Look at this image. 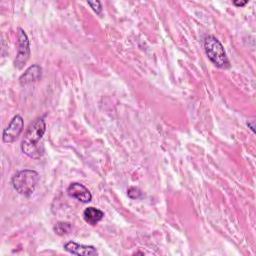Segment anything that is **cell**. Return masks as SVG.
<instances>
[{
  "mask_svg": "<svg viewBox=\"0 0 256 256\" xmlns=\"http://www.w3.org/2000/svg\"><path fill=\"white\" fill-rule=\"evenodd\" d=\"M71 228H72V225L71 223L69 222H64V221H59L57 222L53 229H54V232L57 234V235H65L67 233H69L71 231Z\"/></svg>",
  "mask_w": 256,
  "mask_h": 256,
  "instance_id": "obj_10",
  "label": "cell"
},
{
  "mask_svg": "<svg viewBox=\"0 0 256 256\" xmlns=\"http://www.w3.org/2000/svg\"><path fill=\"white\" fill-rule=\"evenodd\" d=\"M203 45L207 57L215 66L224 69L230 66L224 47L215 36H206L204 38Z\"/></svg>",
  "mask_w": 256,
  "mask_h": 256,
  "instance_id": "obj_3",
  "label": "cell"
},
{
  "mask_svg": "<svg viewBox=\"0 0 256 256\" xmlns=\"http://www.w3.org/2000/svg\"><path fill=\"white\" fill-rule=\"evenodd\" d=\"M23 125H24L23 118L20 115H15L12 118L9 125L3 130V135H2L3 142L5 143L14 142L21 134L23 130Z\"/></svg>",
  "mask_w": 256,
  "mask_h": 256,
  "instance_id": "obj_5",
  "label": "cell"
},
{
  "mask_svg": "<svg viewBox=\"0 0 256 256\" xmlns=\"http://www.w3.org/2000/svg\"><path fill=\"white\" fill-rule=\"evenodd\" d=\"M64 250L73 255L79 256H95L98 255V251L94 246L79 244L74 241H69L64 244Z\"/></svg>",
  "mask_w": 256,
  "mask_h": 256,
  "instance_id": "obj_7",
  "label": "cell"
},
{
  "mask_svg": "<svg viewBox=\"0 0 256 256\" xmlns=\"http://www.w3.org/2000/svg\"><path fill=\"white\" fill-rule=\"evenodd\" d=\"M247 3H248L247 0H245V1H233V4H234L235 6H237V7H242V6L246 5Z\"/></svg>",
  "mask_w": 256,
  "mask_h": 256,
  "instance_id": "obj_13",
  "label": "cell"
},
{
  "mask_svg": "<svg viewBox=\"0 0 256 256\" xmlns=\"http://www.w3.org/2000/svg\"><path fill=\"white\" fill-rule=\"evenodd\" d=\"M41 75H42V68L39 65L34 64V65L29 66L25 70V72L20 76L19 82L23 86L28 85L30 83H33V82L39 80L41 78Z\"/></svg>",
  "mask_w": 256,
  "mask_h": 256,
  "instance_id": "obj_8",
  "label": "cell"
},
{
  "mask_svg": "<svg viewBox=\"0 0 256 256\" xmlns=\"http://www.w3.org/2000/svg\"><path fill=\"white\" fill-rule=\"evenodd\" d=\"M127 195L131 198V199H138L142 196V192L139 188L137 187H130L127 190Z\"/></svg>",
  "mask_w": 256,
  "mask_h": 256,
  "instance_id": "obj_11",
  "label": "cell"
},
{
  "mask_svg": "<svg viewBox=\"0 0 256 256\" xmlns=\"http://www.w3.org/2000/svg\"><path fill=\"white\" fill-rule=\"evenodd\" d=\"M46 131V123L43 117L36 118L25 131L21 142V150L30 158L38 159L43 154V149L39 142Z\"/></svg>",
  "mask_w": 256,
  "mask_h": 256,
  "instance_id": "obj_1",
  "label": "cell"
},
{
  "mask_svg": "<svg viewBox=\"0 0 256 256\" xmlns=\"http://www.w3.org/2000/svg\"><path fill=\"white\" fill-rule=\"evenodd\" d=\"M67 194L69 197L76 199L82 203H88L92 199V195L88 188L78 182H73L68 186Z\"/></svg>",
  "mask_w": 256,
  "mask_h": 256,
  "instance_id": "obj_6",
  "label": "cell"
},
{
  "mask_svg": "<svg viewBox=\"0 0 256 256\" xmlns=\"http://www.w3.org/2000/svg\"><path fill=\"white\" fill-rule=\"evenodd\" d=\"M30 56L29 39L25 31L18 27L17 29V54L14 60V66L17 69H22Z\"/></svg>",
  "mask_w": 256,
  "mask_h": 256,
  "instance_id": "obj_4",
  "label": "cell"
},
{
  "mask_svg": "<svg viewBox=\"0 0 256 256\" xmlns=\"http://www.w3.org/2000/svg\"><path fill=\"white\" fill-rule=\"evenodd\" d=\"M104 217V212L95 207H88L83 211V218L86 223L94 226L98 224Z\"/></svg>",
  "mask_w": 256,
  "mask_h": 256,
  "instance_id": "obj_9",
  "label": "cell"
},
{
  "mask_svg": "<svg viewBox=\"0 0 256 256\" xmlns=\"http://www.w3.org/2000/svg\"><path fill=\"white\" fill-rule=\"evenodd\" d=\"M247 125H248V126H249V127H250V129H251V130H252V132H253V133H254V132H255V131H254V126H253V125H252V124H250V123H249V122H247Z\"/></svg>",
  "mask_w": 256,
  "mask_h": 256,
  "instance_id": "obj_14",
  "label": "cell"
},
{
  "mask_svg": "<svg viewBox=\"0 0 256 256\" xmlns=\"http://www.w3.org/2000/svg\"><path fill=\"white\" fill-rule=\"evenodd\" d=\"M87 3L92 8V10L94 12H96V14H98V15L101 14V12H102V5H101L100 1H88Z\"/></svg>",
  "mask_w": 256,
  "mask_h": 256,
  "instance_id": "obj_12",
  "label": "cell"
},
{
  "mask_svg": "<svg viewBox=\"0 0 256 256\" xmlns=\"http://www.w3.org/2000/svg\"><path fill=\"white\" fill-rule=\"evenodd\" d=\"M39 174L35 170L24 169L14 174L11 182L16 192L28 197L33 194L39 182Z\"/></svg>",
  "mask_w": 256,
  "mask_h": 256,
  "instance_id": "obj_2",
  "label": "cell"
}]
</instances>
